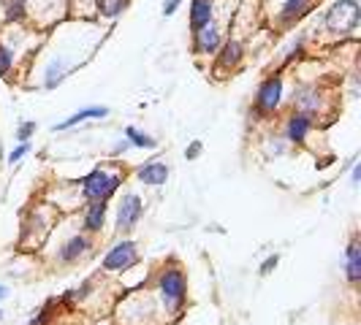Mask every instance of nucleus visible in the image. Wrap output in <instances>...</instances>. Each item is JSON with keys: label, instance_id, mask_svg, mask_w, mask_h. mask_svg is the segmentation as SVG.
I'll return each instance as SVG.
<instances>
[{"label": "nucleus", "instance_id": "1", "mask_svg": "<svg viewBox=\"0 0 361 325\" xmlns=\"http://www.w3.org/2000/svg\"><path fill=\"white\" fill-rule=\"evenodd\" d=\"M158 290H161L166 314H180L185 307V298H188V285H185V274L180 266H169L161 271Z\"/></svg>", "mask_w": 361, "mask_h": 325}, {"label": "nucleus", "instance_id": "2", "mask_svg": "<svg viewBox=\"0 0 361 325\" xmlns=\"http://www.w3.org/2000/svg\"><path fill=\"white\" fill-rule=\"evenodd\" d=\"M361 8L356 0H337L324 14V27L334 36H348L359 27Z\"/></svg>", "mask_w": 361, "mask_h": 325}, {"label": "nucleus", "instance_id": "3", "mask_svg": "<svg viewBox=\"0 0 361 325\" xmlns=\"http://www.w3.org/2000/svg\"><path fill=\"white\" fill-rule=\"evenodd\" d=\"M79 184H82V196L87 200H109L120 190L123 177H109L106 171L98 165V168H92L90 174L79 181Z\"/></svg>", "mask_w": 361, "mask_h": 325}, {"label": "nucleus", "instance_id": "4", "mask_svg": "<svg viewBox=\"0 0 361 325\" xmlns=\"http://www.w3.org/2000/svg\"><path fill=\"white\" fill-rule=\"evenodd\" d=\"M255 111L258 114H274L277 108H280V103H283V73H269L261 84H258V90H255Z\"/></svg>", "mask_w": 361, "mask_h": 325}, {"label": "nucleus", "instance_id": "5", "mask_svg": "<svg viewBox=\"0 0 361 325\" xmlns=\"http://www.w3.org/2000/svg\"><path fill=\"white\" fill-rule=\"evenodd\" d=\"M136 263H139V247L133 241H120L104 257V271H128Z\"/></svg>", "mask_w": 361, "mask_h": 325}, {"label": "nucleus", "instance_id": "6", "mask_svg": "<svg viewBox=\"0 0 361 325\" xmlns=\"http://www.w3.org/2000/svg\"><path fill=\"white\" fill-rule=\"evenodd\" d=\"M145 215V203L142 198L136 196V193H126L123 200H120V206H117V228L128 234V231H133L136 225H139V219Z\"/></svg>", "mask_w": 361, "mask_h": 325}, {"label": "nucleus", "instance_id": "7", "mask_svg": "<svg viewBox=\"0 0 361 325\" xmlns=\"http://www.w3.org/2000/svg\"><path fill=\"white\" fill-rule=\"evenodd\" d=\"M193 54L196 57H207V54H215L217 46L223 44V30L217 27L215 22L212 25H207V27H201V30H196L193 33Z\"/></svg>", "mask_w": 361, "mask_h": 325}, {"label": "nucleus", "instance_id": "8", "mask_svg": "<svg viewBox=\"0 0 361 325\" xmlns=\"http://www.w3.org/2000/svg\"><path fill=\"white\" fill-rule=\"evenodd\" d=\"M217 71H234L245 60V46L239 38H228L217 46Z\"/></svg>", "mask_w": 361, "mask_h": 325}, {"label": "nucleus", "instance_id": "9", "mask_svg": "<svg viewBox=\"0 0 361 325\" xmlns=\"http://www.w3.org/2000/svg\"><path fill=\"white\" fill-rule=\"evenodd\" d=\"M315 0H286L277 11V25L280 27H293L299 19H305L312 11Z\"/></svg>", "mask_w": 361, "mask_h": 325}, {"label": "nucleus", "instance_id": "10", "mask_svg": "<svg viewBox=\"0 0 361 325\" xmlns=\"http://www.w3.org/2000/svg\"><path fill=\"white\" fill-rule=\"evenodd\" d=\"M312 130V114L307 111H293L286 122V136H288L290 144H305Z\"/></svg>", "mask_w": 361, "mask_h": 325}, {"label": "nucleus", "instance_id": "11", "mask_svg": "<svg viewBox=\"0 0 361 325\" xmlns=\"http://www.w3.org/2000/svg\"><path fill=\"white\" fill-rule=\"evenodd\" d=\"M190 33L215 22V0H190Z\"/></svg>", "mask_w": 361, "mask_h": 325}, {"label": "nucleus", "instance_id": "12", "mask_svg": "<svg viewBox=\"0 0 361 325\" xmlns=\"http://www.w3.org/2000/svg\"><path fill=\"white\" fill-rule=\"evenodd\" d=\"M136 177L145 181V184H149V187H161L169 179V165L163 160H149L136 168Z\"/></svg>", "mask_w": 361, "mask_h": 325}, {"label": "nucleus", "instance_id": "13", "mask_svg": "<svg viewBox=\"0 0 361 325\" xmlns=\"http://www.w3.org/2000/svg\"><path fill=\"white\" fill-rule=\"evenodd\" d=\"M106 212H109V200H90L87 212H85V222L82 228L87 234H101L104 222H106Z\"/></svg>", "mask_w": 361, "mask_h": 325}, {"label": "nucleus", "instance_id": "14", "mask_svg": "<svg viewBox=\"0 0 361 325\" xmlns=\"http://www.w3.org/2000/svg\"><path fill=\"white\" fill-rule=\"evenodd\" d=\"M104 117H109L106 106H87V108H82V111H76V114H71L68 120L57 122L52 130H71V127L82 125V122H87V120H104Z\"/></svg>", "mask_w": 361, "mask_h": 325}, {"label": "nucleus", "instance_id": "15", "mask_svg": "<svg viewBox=\"0 0 361 325\" xmlns=\"http://www.w3.org/2000/svg\"><path fill=\"white\" fill-rule=\"evenodd\" d=\"M87 250H90V241H87L85 236H71V238H68V241L60 247V253H57V260L68 266V263H76V260H79V257H82L85 253H87Z\"/></svg>", "mask_w": 361, "mask_h": 325}, {"label": "nucleus", "instance_id": "16", "mask_svg": "<svg viewBox=\"0 0 361 325\" xmlns=\"http://www.w3.org/2000/svg\"><path fill=\"white\" fill-rule=\"evenodd\" d=\"M345 276L350 285H356L361 279V247L359 238H350L348 250H345Z\"/></svg>", "mask_w": 361, "mask_h": 325}, {"label": "nucleus", "instance_id": "17", "mask_svg": "<svg viewBox=\"0 0 361 325\" xmlns=\"http://www.w3.org/2000/svg\"><path fill=\"white\" fill-rule=\"evenodd\" d=\"M0 11L6 22H25L27 19V0H0Z\"/></svg>", "mask_w": 361, "mask_h": 325}, {"label": "nucleus", "instance_id": "18", "mask_svg": "<svg viewBox=\"0 0 361 325\" xmlns=\"http://www.w3.org/2000/svg\"><path fill=\"white\" fill-rule=\"evenodd\" d=\"M68 60H63V57H57V60H52L49 63V68H47V73H44V87L47 90H54L63 79H66V73H68Z\"/></svg>", "mask_w": 361, "mask_h": 325}, {"label": "nucleus", "instance_id": "19", "mask_svg": "<svg viewBox=\"0 0 361 325\" xmlns=\"http://www.w3.org/2000/svg\"><path fill=\"white\" fill-rule=\"evenodd\" d=\"M130 0H95V11L104 19H117L123 11H128Z\"/></svg>", "mask_w": 361, "mask_h": 325}, {"label": "nucleus", "instance_id": "20", "mask_svg": "<svg viewBox=\"0 0 361 325\" xmlns=\"http://www.w3.org/2000/svg\"><path fill=\"white\" fill-rule=\"evenodd\" d=\"M126 139H128V144L139 146V149H155V146H158V141H155L152 136H147V133H142V130H136L133 125L126 127Z\"/></svg>", "mask_w": 361, "mask_h": 325}, {"label": "nucleus", "instance_id": "21", "mask_svg": "<svg viewBox=\"0 0 361 325\" xmlns=\"http://www.w3.org/2000/svg\"><path fill=\"white\" fill-rule=\"evenodd\" d=\"M11 73H14V49L0 41V76L11 82Z\"/></svg>", "mask_w": 361, "mask_h": 325}, {"label": "nucleus", "instance_id": "22", "mask_svg": "<svg viewBox=\"0 0 361 325\" xmlns=\"http://www.w3.org/2000/svg\"><path fill=\"white\" fill-rule=\"evenodd\" d=\"M305 44H307V36H299V38H296V44H293L288 52H286V65H290L293 60H299V57L305 54Z\"/></svg>", "mask_w": 361, "mask_h": 325}, {"label": "nucleus", "instance_id": "23", "mask_svg": "<svg viewBox=\"0 0 361 325\" xmlns=\"http://www.w3.org/2000/svg\"><path fill=\"white\" fill-rule=\"evenodd\" d=\"M38 130V125L30 120V122H22V125L17 127V141H30V136Z\"/></svg>", "mask_w": 361, "mask_h": 325}, {"label": "nucleus", "instance_id": "24", "mask_svg": "<svg viewBox=\"0 0 361 325\" xmlns=\"http://www.w3.org/2000/svg\"><path fill=\"white\" fill-rule=\"evenodd\" d=\"M52 307H54V301H47V304H44V309L38 312L33 320H30V325H47V323H49V317H52Z\"/></svg>", "mask_w": 361, "mask_h": 325}, {"label": "nucleus", "instance_id": "25", "mask_svg": "<svg viewBox=\"0 0 361 325\" xmlns=\"http://www.w3.org/2000/svg\"><path fill=\"white\" fill-rule=\"evenodd\" d=\"M90 290H92V282H85L82 288H76V290H71L68 295H66V301H85L87 295H90Z\"/></svg>", "mask_w": 361, "mask_h": 325}, {"label": "nucleus", "instance_id": "26", "mask_svg": "<svg viewBox=\"0 0 361 325\" xmlns=\"http://www.w3.org/2000/svg\"><path fill=\"white\" fill-rule=\"evenodd\" d=\"M27 152H30V144H27V141H22V144H19L17 149H11V155H8V162H11V165H14V162H19V160H22V158H25V155H27Z\"/></svg>", "mask_w": 361, "mask_h": 325}, {"label": "nucleus", "instance_id": "27", "mask_svg": "<svg viewBox=\"0 0 361 325\" xmlns=\"http://www.w3.org/2000/svg\"><path fill=\"white\" fill-rule=\"evenodd\" d=\"M277 263H280V257H277V255H269V257L261 263V274H264V276H267V274H271V271L277 269Z\"/></svg>", "mask_w": 361, "mask_h": 325}, {"label": "nucleus", "instance_id": "28", "mask_svg": "<svg viewBox=\"0 0 361 325\" xmlns=\"http://www.w3.org/2000/svg\"><path fill=\"white\" fill-rule=\"evenodd\" d=\"M182 6V0H166L163 3V17H171V14H177V8Z\"/></svg>", "mask_w": 361, "mask_h": 325}, {"label": "nucleus", "instance_id": "29", "mask_svg": "<svg viewBox=\"0 0 361 325\" xmlns=\"http://www.w3.org/2000/svg\"><path fill=\"white\" fill-rule=\"evenodd\" d=\"M201 149H204V146H201V141H193V144L185 149V158H188V160H196V158L201 155Z\"/></svg>", "mask_w": 361, "mask_h": 325}, {"label": "nucleus", "instance_id": "30", "mask_svg": "<svg viewBox=\"0 0 361 325\" xmlns=\"http://www.w3.org/2000/svg\"><path fill=\"white\" fill-rule=\"evenodd\" d=\"M128 149H130V144H128V139H126L123 144H117V146H114V158H117V155H126Z\"/></svg>", "mask_w": 361, "mask_h": 325}, {"label": "nucleus", "instance_id": "31", "mask_svg": "<svg viewBox=\"0 0 361 325\" xmlns=\"http://www.w3.org/2000/svg\"><path fill=\"white\" fill-rule=\"evenodd\" d=\"M359 179H361V165H356V168H353V174H350V181L356 184Z\"/></svg>", "mask_w": 361, "mask_h": 325}, {"label": "nucleus", "instance_id": "32", "mask_svg": "<svg viewBox=\"0 0 361 325\" xmlns=\"http://www.w3.org/2000/svg\"><path fill=\"white\" fill-rule=\"evenodd\" d=\"M6 293H8V290H6L3 285H0V298H6Z\"/></svg>", "mask_w": 361, "mask_h": 325}, {"label": "nucleus", "instance_id": "33", "mask_svg": "<svg viewBox=\"0 0 361 325\" xmlns=\"http://www.w3.org/2000/svg\"><path fill=\"white\" fill-rule=\"evenodd\" d=\"M0 317H3V312H0Z\"/></svg>", "mask_w": 361, "mask_h": 325}]
</instances>
